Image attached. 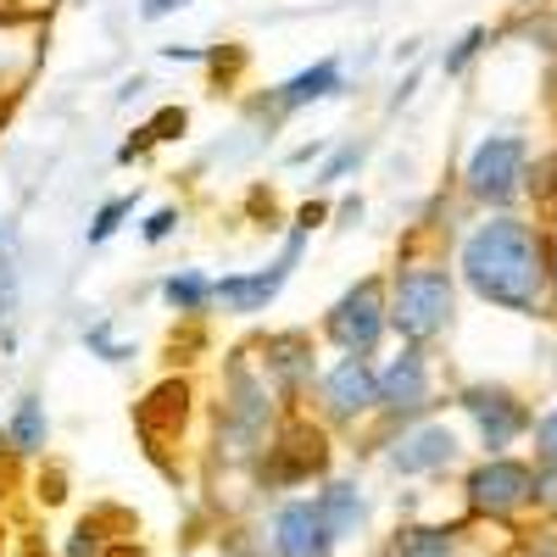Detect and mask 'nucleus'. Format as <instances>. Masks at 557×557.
Here are the masks:
<instances>
[{"instance_id":"nucleus-34","label":"nucleus","mask_w":557,"mask_h":557,"mask_svg":"<svg viewBox=\"0 0 557 557\" xmlns=\"http://www.w3.org/2000/svg\"><path fill=\"white\" fill-rule=\"evenodd\" d=\"M62 496H67V474H62V469H51V474H39V502H45V507H57Z\"/></svg>"},{"instance_id":"nucleus-31","label":"nucleus","mask_w":557,"mask_h":557,"mask_svg":"<svg viewBox=\"0 0 557 557\" xmlns=\"http://www.w3.org/2000/svg\"><path fill=\"white\" fill-rule=\"evenodd\" d=\"M151 146H157V134H151V123H139L123 146H117V162L128 168V162H139V157H151Z\"/></svg>"},{"instance_id":"nucleus-29","label":"nucleus","mask_w":557,"mask_h":557,"mask_svg":"<svg viewBox=\"0 0 557 557\" xmlns=\"http://www.w3.org/2000/svg\"><path fill=\"white\" fill-rule=\"evenodd\" d=\"M17 312V251H0V323Z\"/></svg>"},{"instance_id":"nucleus-22","label":"nucleus","mask_w":557,"mask_h":557,"mask_svg":"<svg viewBox=\"0 0 557 557\" xmlns=\"http://www.w3.org/2000/svg\"><path fill=\"white\" fill-rule=\"evenodd\" d=\"M134 207H139V196H112V201H101L96 218H89V228H84V240H89V246H107L117 228L134 218Z\"/></svg>"},{"instance_id":"nucleus-30","label":"nucleus","mask_w":557,"mask_h":557,"mask_svg":"<svg viewBox=\"0 0 557 557\" xmlns=\"http://www.w3.org/2000/svg\"><path fill=\"white\" fill-rule=\"evenodd\" d=\"M184 128H190V112H184V107H162V112L151 117V134H157V146H168V139H178Z\"/></svg>"},{"instance_id":"nucleus-6","label":"nucleus","mask_w":557,"mask_h":557,"mask_svg":"<svg viewBox=\"0 0 557 557\" xmlns=\"http://www.w3.org/2000/svg\"><path fill=\"white\" fill-rule=\"evenodd\" d=\"M524 178H530V139L524 134H485L469 151L462 190L480 207H513L524 196Z\"/></svg>"},{"instance_id":"nucleus-25","label":"nucleus","mask_w":557,"mask_h":557,"mask_svg":"<svg viewBox=\"0 0 557 557\" xmlns=\"http://www.w3.org/2000/svg\"><path fill=\"white\" fill-rule=\"evenodd\" d=\"M485 39H491V28H469V34H462L457 45H451V51H446V62H441V73L446 78H457V73H469V62L485 51Z\"/></svg>"},{"instance_id":"nucleus-32","label":"nucleus","mask_w":557,"mask_h":557,"mask_svg":"<svg viewBox=\"0 0 557 557\" xmlns=\"http://www.w3.org/2000/svg\"><path fill=\"white\" fill-rule=\"evenodd\" d=\"M184 7H190V0H139V23H162V17H173V12H184Z\"/></svg>"},{"instance_id":"nucleus-35","label":"nucleus","mask_w":557,"mask_h":557,"mask_svg":"<svg viewBox=\"0 0 557 557\" xmlns=\"http://www.w3.org/2000/svg\"><path fill=\"white\" fill-rule=\"evenodd\" d=\"M323 218H330V207H323V201H307V207H296V223H290V228H301V235H312V228H318Z\"/></svg>"},{"instance_id":"nucleus-43","label":"nucleus","mask_w":557,"mask_h":557,"mask_svg":"<svg viewBox=\"0 0 557 557\" xmlns=\"http://www.w3.org/2000/svg\"><path fill=\"white\" fill-rule=\"evenodd\" d=\"M0 535H7V530H0Z\"/></svg>"},{"instance_id":"nucleus-23","label":"nucleus","mask_w":557,"mask_h":557,"mask_svg":"<svg viewBox=\"0 0 557 557\" xmlns=\"http://www.w3.org/2000/svg\"><path fill=\"white\" fill-rule=\"evenodd\" d=\"M362 146H357V139H346V146H335L330 157H323V168L312 173V184H341V178H351L357 168H362Z\"/></svg>"},{"instance_id":"nucleus-1","label":"nucleus","mask_w":557,"mask_h":557,"mask_svg":"<svg viewBox=\"0 0 557 557\" xmlns=\"http://www.w3.org/2000/svg\"><path fill=\"white\" fill-rule=\"evenodd\" d=\"M457 273L480 301L535 318L546 290H552V251H546V235L535 223H524L513 212H496V218L469 228V240L457 251Z\"/></svg>"},{"instance_id":"nucleus-41","label":"nucleus","mask_w":557,"mask_h":557,"mask_svg":"<svg viewBox=\"0 0 557 557\" xmlns=\"http://www.w3.org/2000/svg\"><path fill=\"white\" fill-rule=\"evenodd\" d=\"M552 290H557V251H552Z\"/></svg>"},{"instance_id":"nucleus-3","label":"nucleus","mask_w":557,"mask_h":557,"mask_svg":"<svg viewBox=\"0 0 557 557\" xmlns=\"http://www.w3.org/2000/svg\"><path fill=\"white\" fill-rule=\"evenodd\" d=\"M385 290H391V330L401 335V346H430V341H441L451 330L457 278H451L446 262L407 257L385 278Z\"/></svg>"},{"instance_id":"nucleus-7","label":"nucleus","mask_w":557,"mask_h":557,"mask_svg":"<svg viewBox=\"0 0 557 557\" xmlns=\"http://www.w3.org/2000/svg\"><path fill=\"white\" fill-rule=\"evenodd\" d=\"M251 351H257V362H262L273 396L285 401L290 412H301L307 396L318 391V374H323L318 351H312V335H307V330H273V335H262Z\"/></svg>"},{"instance_id":"nucleus-9","label":"nucleus","mask_w":557,"mask_h":557,"mask_svg":"<svg viewBox=\"0 0 557 557\" xmlns=\"http://www.w3.org/2000/svg\"><path fill=\"white\" fill-rule=\"evenodd\" d=\"M435 407V374H430V351L424 346H401L380 368V418L391 424H424Z\"/></svg>"},{"instance_id":"nucleus-33","label":"nucleus","mask_w":557,"mask_h":557,"mask_svg":"<svg viewBox=\"0 0 557 557\" xmlns=\"http://www.w3.org/2000/svg\"><path fill=\"white\" fill-rule=\"evenodd\" d=\"M223 552H228V557H273L268 546H262V552L251 546V530H228V535H223Z\"/></svg>"},{"instance_id":"nucleus-36","label":"nucleus","mask_w":557,"mask_h":557,"mask_svg":"<svg viewBox=\"0 0 557 557\" xmlns=\"http://www.w3.org/2000/svg\"><path fill=\"white\" fill-rule=\"evenodd\" d=\"M318 157H330V139H307V146H296L285 162H290V168H307V162H318Z\"/></svg>"},{"instance_id":"nucleus-42","label":"nucleus","mask_w":557,"mask_h":557,"mask_svg":"<svg viewBox=\"0 0 557 557\" xmlns=\"http://www.w3.org/2000/svg\"><path fill=\"white\" fill-rule=\"evenodd\" d=\"M374 557H385V552H374Z\"/></svg>"},{"instance_id":"nucleus-12","label":"nucleus","mask_w":557,"mask_h":557,"mask_svg":"<svg viewBox=\"0 0 557 557\" xmlns=\"http://www.w3.org/2000/svg\"><path fill=\"white\" fill-rule=\"evenodd\" d=\"M190 401H196V391H190V380H162V385H151L146 396H139V407H134V430H139V441H146V451L168 469V446H178L184 441V424H190Z\"/></svg>"},{"instance_id":"nucleus-37","label":"nucleus","mask_w":557,"mask_h":557,"mask_svg":"<svg viewBox=\"0 0 557 557\" xmlns=\"http://www.w3.org/2000/svg\"><path fill=\"white\" fill-rule=\"evenodd\" d=\"M162 62H207L201 45H162Z\"/></svg>"},{"instance_id":"nucleus-2","label":"nucleus","mask_w":557,"mask_h":557,"mask_svg":"<svg viewBox=\"0 0 557 557\" xmlns=\"http://www.w3.org/2000/svg\"><path fill=\"white\" fill-rule=\"evenodd\" d=\"M290 418V407L273 396L268 374L251 346L228 351L223 362V391H218V451L228 462H257L268 451V441L278 435V424Z\"/></svg>"},{"instance_id":"nucleus-28","label":"nucleus","mask_w":557,"mask_h":557,"mask_svg":"<svg viewBox=\"0 0 557 557\" xmlns=\"http://www.w3.org/2000/svg\"><path fill=\"white\" fill-rule=\"evenodd\" d=\"M178 223H184V218H178V207H157L146 223H139V240H146V246H162L168 235H178Z\"/></svg>"},{"instance_id":"nucleus-15","label":"nucleus","mask_w":557,"mask_h":557,"mask_svg":"<svg viewBox=\"0 0 557 557\" xmlns=\"http://www.w3.org/2000/svg\"><path fill=\"white\" fill-rule=\"evenodd\" d=\"M385 469L391 474H441L457 462V435L451 424H435V418H424V424H407L396 441H385Z\"/></svg>"},{"instance_id":"nucleus-8","label":"nucleus","mask_w":557,"mask_h":557,"mask_svg":"<svg viewBox=\"0 0 557 557\" xmlns=\"http://www.w3.org/2000/svg\"><path fill=\"white\" fill-rule=\"evenodd\" d=\"M462 496H469V513L480 519H513L535 502V469L519 457H485L462 480Z\"/></svg>"},{"instance_id":"nucleus-18","label":"nucleus","mask_w":557,"mask_h":557,"mask_svg":"<svg viewBox=\"0 0 557 557\" xmlns=\"http://www.w3.org/2000/svg\"><path fill=\"white\" fill-rule=\"evenodd\" d=\"M312 502H318L323 530L335 535V546H346V541H357L368 530V496H362L357 480H323Z\"/></svg>"},{"instance_id":"nucleus-4","label":"nucleus","mask_w":557,"mask_h":557,"mask_svg":"<svg viewBox=\"0 0 557 557\" xmlns=\"http://www.w3.org/2000/svg\"><path fill=\"white\" fill-rule=\"evenodd\" d=\"M323 469H330V435H323L307 412H290L285 424H278V435L268 441V451L251 462L257 491H268V496L301 491V485L323 480Z\"/></svg>"},{"instance_id":"nucleus-16","label":"nucleus","mask_w":557,"mask_h":557,"mask_svg":"<svg viewBox=\"0 0 557 557\" xmlns=\"http://www.w3.org/2000/svg\"><path fill=\"white\" fill-rule=\"evenodd\" d=\"M290 285V268L285 262H268V268H246V273H223L212 278V307H223L228 318H257L278 301V290Z\"/></svg>"},{"instance_id":"nucleus-27","label":"nucleus","mask_w":557,"mask_h":557,"mask_svg":"<svg viewBox=\"0 0 557 557\" xmlns=\"http://www.w3.org/2000/svg\"><path fill=\"white\" fill-rule=\"evenodd\" d=\"M530 430H535V469H557V407H546Z\"/></svg>"},{"instance_id":"nucleus-10","label":"nucleus","mask_w":557,"mask_h":557,"mask_svg":"<svg viewBox=\"0 0 557 557\" xmlns=\"http://www.w3.org/2000/svg\"><path fill=\"white\" fill-rule=\"evenodd\" d=\"M318 412L330 424H357V418L380 412V368L374 357H335L318 374Z\"/></svg>"},{"instance_id":"nucleus-17","label":"nucleus","mask_w":557,"mask_h":557,"mask_svg":"<svg viewBox=\"0 0 557 557\" xmlns=\"http://www.w3.org/2000/svg\"><path fill=\"white\" fill-rule=\"evenodd\" d=\"M45 57V28L39 23H0V107L34 84Z\"/></svg>"},{"instance_id":"nucleus-14","label":"nucleus","mask_w":557,"mask_h":557,"mask_svg":"<svg viewBox=\"0 0 557 557\" xmlns=\"http://www.w3.org/2000/svg\"><path fill=\"white\" fill-rule=\"evenodd\" d=\"M268 552L273 557H335V535L323 530L312 496H285L268 519Z\"/></svg>"},{"instance_id":"nucleus-40","label":"nucleus","mask_w":557,"mask_h":557,"mask_svg":"<svg viewBox=\"0 0 557 557\" xmlns=\"http://www.w3.org/2000/svg\"><path fill=\"white\" fill-rule=\"evenodd\" d=\"M101 557H139V546H107Z\"/></svg>"},{"instance_id":"nucleus-11","label":"nucleus","mask_w":557,"mask_h":557,"mask_svg":"<svg viewBox=\"0 0 557 557\" xmlns=\"http://www.w3.org/2000/svg\"><path fill=\"white\" fill-rule=\"evenodd\" d=\"M457 407L474 418V430H480V446L491 451V457H507V446L513 441H524L530 435V407L507 391V385H462L457 391Z\"/></svg>"},{"instance_id":"nucleus-26","label":"nucleus","mask_w":557,"mask_h":557,"mask_svg":"<svg viewBox=\"0 0 557 557\" xmlns=\"http://www.w3.org/2000/svg\"><path fill=\"white\" fill-rule=\"evenodd\" d=\"M107 546H112V535L101 530V519H84V524L67 535V546H62V552H67V557H101Z\"/></svg>"},{"instance_id":"nucleus-24","label":"nucleus","mask_w":557,"mask_h":557,"mask_svg":"<svg viewBox=\"0 0 557 557\" xmlns=\"http://www.w3.org/2000/svg\"><path fill=\"white\" fill-rule=\"evenodd\" d=\"M84 346L96 351L101 362H128V357H134V346L112 341V318H96V323H89V330H84Z\"/></svg>"},{"instance_id":"nucleus-21","label":"nucleus","mask_w":557,"mask_h":557,"mask_svg":"<svg viewBox=\"0 0 557 557\" xmlns=\"http://www.w3.org/2000/svg\"><path fill=\"white\" fill-rule=\"evenodd\" d=\"M162 301L178 312V318H207L212 312V273L201 268H178L162 278Z\"/></svg>"},{"instance_id":"nucleus-20","label":"nucleus","mask_w":557,"mask_h":557,"mask_svg":"<svg viewBox=\"0 0 557 557\" xmlns=\"http://www.w3.org/2000/svg\"><path fill=\"white\" fill-rule=\"evenodd\" d=\"M385 557H457L451 524H396V535L380 546Z\"/></svg>"},{"instance_id":"nucleus-39","label":"nucleus","mask_w":557,"mask_h":557,"mask_svg":"<svg viewBox=\"0 0 557 557\" xmlns=\"http://www.w3.org/2000/svg\"><path fill=\"white\" fill-rule=\"evenodd\" d=\"M0 251H17V223L0 218Z\"/></svg>"},{"instance_id":"nucleus-5","label":"nucleus","mask_w":557,"mask_h":557,"mask_svg":"<svg viewBox=\"0 0 557 557\" xmlns=\"http://www.w3.org/2000/svg\"><path fill=\"white\" fill-rule=\"evenodd\" d=\"M391 335V290L385 273H362L357 285L335 296V307L323 312V341L341 357H374L380 341Z\"/></svg>"},{"instance_id":"nucleus-38","label":"nucleus","mask_w":557,"mask_h":557,"mask_svg":"<svg viewBox=\"0 0 557 557\" xmlns=\"http://www.w3.org/2000/svg\"><path fill=\"white\" fill-rule=\"evenodd\" d=\"M335 218H341V228H351V223H357V218H362V196H346V201H341V212H335Z\"/></svg>"},{"instance_id":"nucleus-19","label":"nucleus","mask_w":557,"mask_h":557,"mask_svg":"<svg viewBox=\"0 0 557 557\" xmlns=\"http://www.w3.org/2000/svg\"><path fill=\"white\" fill-rule=\"evenodd\" d=\"M0 446H7L12 457H39L45 446H51V412H45V401H39L34 391L17 396L7 430H0Z\"/></svg>"},{"instance_id":"nucleus-13","label":"nucleus","mask_w":557,"mask_h":557,"mask_svg":"<svg viewBox=\"0 0 557 557\" xmlns=\"http://www.w3.org/2000/svg\"><path fill=\"white\" fill-rule=\"evenodd\" d=\"M341 89H346V73H341V62H335V57H323V62L301 67L296 78L273 84L268 96H257V101H251V117H262V123L273 128V123H285L290 112H301V107H318V101L341 96Z\"/></svg>"}]
</instances>
